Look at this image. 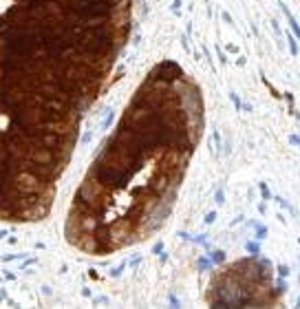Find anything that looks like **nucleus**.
Instances as JSON below:
<instances>
[{
  "mask_svg": "<svg viewBox=\"0 0 300 309\" xmlns=\"http://www.w3.org/2000/svg\"><path fill=\"white\" fill-rule=\"evenodd\" d=\"M280 7H283V11H285V16H287V20H289V27H291V31L296 33V38H300V27H298L296 18L291 16V11L287 9V5H285V2H280Z\"/></svg>",
  "mask_w": 300,
  "mask_h": 309,
  "instance_id": "obj_1",
  "label": "nucleus"
},
{
  "mask_svg": "<svg viewBox=\"0 0 300 309\" xmlns=\"http://www.w3.org/2000/svg\"><path fill=\"white\" fill-rule=\"evenodd\" d=\"M287 42H289V51H291V55H298V42H296V38H293L291 33H287Z\"/></svg>",
  "mask_w": 300,
  "mask_h": 309,
  "instance_id": "obj_2",
  "label": "nucleus"
},
{
  "mask_svg": "<svg viewBox=\"0 0 300 309\" xmlns=\"http://www.w3.org/2000/svg\"><path fill=\"white\" fill-rule=\"evenodd\" d=\"M179 7H181V0H174V2H172V11L179 13Z\"/></svg>",
  "mask_w": 300,
  "mask_h": 309,
  "instance_id": "obj_3",
  "label": "nucleus"
},
{
  "mask_svg": "<svg viewBox=\"0 0 300 309\" xmlns=\"http://www.w3.org/2000/svg\"><path fill=\"white\" fill-rule=\"evenodd\" d=\"M230 97L234 100V104H236V108H241V100H238V95H236V93H232V95H230Z\"/></svg>",
  "mask_w": 300,
  "mask_h": 309,
  "instance_id": "obj_4",
  "label": "nucleus"
},
{
  "mask_svg": "<svg viewBox=\"0 0 300 309\" xmlns=\"http://www.w3.org/2000/svg\"><path fill=\"white\" fill-rule=\"evenodd\" d=\"M289 141H291V144H296V146H300V137H289Z\"/></svg>",
  "mask_w": 300,
  "mask_h": 309,
  "instance_id": "obj_5",
  "label": "nucleus"
}]
</instances>
